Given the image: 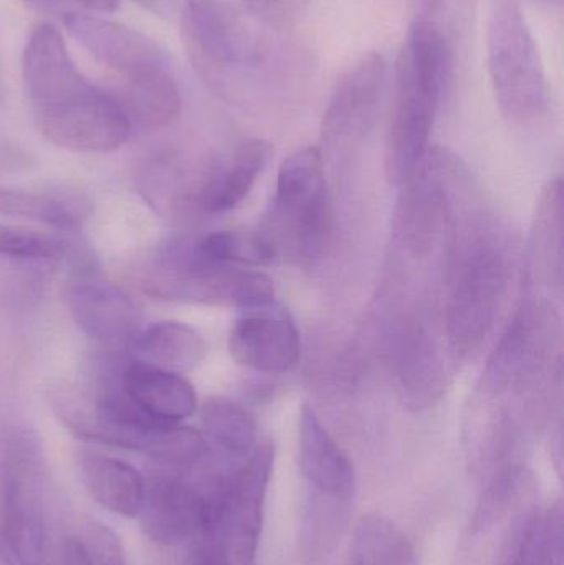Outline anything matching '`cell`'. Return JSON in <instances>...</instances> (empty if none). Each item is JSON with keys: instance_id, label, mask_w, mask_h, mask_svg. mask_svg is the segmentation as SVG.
Instances as JSON below:
<instances>
[{"instance_id": "obj_14", "label": "cell", "mask_w": 564, "mask_h": 565, "mask_svg": "<svg viewBox=\"0 0 564 565\" xmlns=\"http://www.w3.org/2000/svg\"><path fill=\"white\" fill-rule=\"evenodd\" d=\"M49 480L3 475L0 530L19 565H62L50 531Z\"/></svg>"}, {"instance_id": "obj_6", "label": "cell", "mask_w": 564, "mask_h": 565, "mask_svg": "<svg viewBox=\"0 0 564 565\" xmlns=\"http://www.w3.org/2000/svg\"><path fill=\"white\" fill-rule=\"evenodd\" d=\"M540 514L535 478L523 465L486 484L453 565H520Z\"/></svg>"}, {"instance_id": "obj_3", "label": "cell", "mask_w": 564, "mask_h": 565, "mask_svg": "<svg viewBox=\"0 0 564 565\" xmlns=\"http://www.w3.org/2000/svg\"><path fill=\"white\" fill-rule=\"evenodd\" d=\"M450 231L444 332L450 348L467 355L480 348L496 326L512 275L510 255L487 215L453 218Z\"/></svg>"}, {"instance_id": "obj_15", "label": "cell", "mask_w": 564, "mask_h": 565, "mask_svg": "<svg viewBox=\"0 0 564 565\" xmlns=\"http://www.w3.org/2000/svg\"><path fill=\"white\" fill-rule=\"evenodd\" d=\"M272 306V305H270ZM248 309L228 335V351L235 362L267 374L291 371L300 359L297 326L281 309Z\"/></svg>"}, {"instance_id": "obj_35", "label": "cell", "mask_w": 564, "mask_h": 565, "mask_svg": "<svg viewBox=\"0 0 564 565\" xmlns=\"http://www.w3.org/2000/svg\"><path fill=\"white\" fill-rule=\"evenodd\" d=\"M76 2L92 12H115L119 7V0H76Z\"/></svg>"}, {"instance_id": "obj_22", "label": "cell", "mask_w": 564, "mask_h": 565, "mask_svg": "<svg viewBox=\"0 0 564 565\" xmlns=\"http://www.w3.org/2000/svg\"><path fill=\"white\" fill-rule=\"evenodd\" d=\"M131 348L138 361L175 374L198 367L207 354L201 332L179 321L156 322L141 329Z\"/></svg>"}, {"instance_id": "obj_13", "label": "cell", "mask_w": 564, "mask_h": 565, "mask_svg": "<svg viewBox=\"0 0 564 565\" xmlns=\"http://www.w3.org/2000/svg\"><path fill=\"white\" fill-rule=\"evenodd\" d=\"M383 55L368 52L341 75L323 119V139L340 148L361 141L373 128L386 86Z\"/></svg>"}, {"instance_id": "obj_4", "label": "cell", "mask_w": 564, "mask_h": 565, "mask_svg": "<svg viewBox=\"0 0 564 565\" xmlns=\"http://www.w3.org/2000/svg\"><path fill=\"white\" fill-rule=\"evenodd\" d=\"M146 478L142 533L159 546H179L199 536L211 521L228 478L242 463H232L209 450L194 465L158 463Z\"/></svg>"}, {"instance_id": "obj_1", "label": "cell", "mask_w": 564, "mask_h": 565, "mask_svg": "<svg viewBox=\"0 0 564 565\" xmlns=\"http://www.w3.org/2000/svg\"><path fill=\"white\" fill-rule=\"evenodd\" d=\"M22 79L36 126L46 141L68 151L105 154L123 148L131 121L115 98L79 73L52 23L30 32Z\"/></svg>"}, {"instance_id": "obj_7", "label": "cell", "mask_w": 564, "mask_h": 565, "mask_svg": "<svg viewBox=\"0 0 564 565\" xmlns=\"http://www.w3.org/2000/svg\"><path fill=\"white\" fill-rule=\"evenodd\" d=\"M142 291L168 301L257 309L274 305V282L254 268L205 260L191 247L166 250L138 275Z\"/></svg>"}, {"instance_id": "obj_19", "label": "cell", "mask_w": 564, "mask_h": 565, "mask_svg": "<svg viewBox=\"0 0 564 565\" xmlns=\"http://www.w3.org/2000/svg\"><path fill=\"white\" fill-rule=\"evenodd\" d=\"M212 166H191L179 154H162L142 166L138 174V191L155 211L174 215L184 211L201 212Z\"/></svg>"}, {"instance_id": "obj_10", "label": "cell", "mask_w": 564, "mask_h": 565, "mask_svg": "<svg viewBox=\"0 0 564 565\" xmlns=\"http://www.w3.org/2000/svg\"><path fill=\"white\" fill-rule=\"evenodd\" d=\"M272 225L277 250L288 247L308 260L323 254L333 231V214L320 149H298L281 162Z\"/></svg>"}, {"instance_id": "obj_23", "label": "cell", "mask_w": 564, "mask_h": 565, "mask_svg": "<svg viewBox=\"0 0 564 565\" xmlns=\"http://www.w3.org/2000/svg\"><path fill=\"white\" fill-rule=\"evenodd\" d=\"M109 95L121 106L131 125L135 121L146 128H166L181 116L182 96L174 72L119 82Z\"/></svg>"}, {"instance_id": "obj_38", "label": "cell", "mask_w": 564, "mask_h": 565, "mask_svg": "<svg viewBox=\"0 0 564 565\" xmlns=\"http://www.w3.org/2000/svg\"><path fill=\"white\" fill-rule=\"evenodd\" d=\"M2 500H3V468H2V461H0V513H2Z\"/></svg>"}, {"instance_id": "obj_12", "label": "cell", "mask_w": 564, "mask_h": 565, "mask_svg": "<svg viewBox=\"0 0 564 565\" xmlns=\"http://www.w3.org/2000/svg\"><path fill=\"white\" fill-rule=\"evenodd\" d=\"M63 299L79 331L102 348H131L141 331V308L115 282L79 275L66 282Z\"/></svg>"}, {"instance_id": "obj_26", "label": "cell", "mask_w": 564, "mask_h": 565, "mask_svg": "<svg viewBox=\"0 0 564 565\" xmlns=\"http://www.w3.org/2000/svg\"><path fill=\"white\" fill-rule=\"evenodd\" d=\"M348 565H421L413 543L381 514L361 518L354 527Z\"/></svg>"}, {"instance_id": "obj_28", "label": "cell", "mask_w": 564, "mask_h": 565, "mask_svg": "<svg viewBox=\"0 0 564 565\" xmlns=\"http://www.w3.org/2000/svg\"><path fill=\"white\" fill-rule=\"evenodd\" d=\"M70 242L35 228L0 225V255L10 260L52 262L65 257Z\"/></svg>"}, {"instance_id": "obj_27", "label": "cell", "mask_w": 564, "mask_h": 565, "mask_svg": "<svg viewBox=\"0 0 564 565\" xmlns=\"http://www.w3.org/2000/svg\"><path fill=\"white\" fill-rule=\"evenodd\" d=\"M194 248L205 260L241 268L267 267L277 254L267 235L248 231L212 232L195 242Z\"/></svg>"}, {"instance_id": "obj_9", "label": "cell", "mask_w": 564, "mask_h": 565, "mask_svg": "<svg viewBox=\"0 0 564 565\" xmlns=\"http://www.w3.org/2000/svg\"><path fill=\"white\" fill-rule=\"evenodd\" d=\"M182 22L195 68L219 89L234 73L260 68L270 58L262 22L225 0H185Z\"/></svg>"}, {"instance_id": "obj_24", "label": "cell", "mask_w": 564, "mask_h": 565, "mask_svg": "<svg viewBox=\"0 0 564 565\" xmlns=\"http://www.w3.org/2000/svg\"><path fill=\"white\" fill-rule=\"evenodd\" d=\"M92 211V201L79 192H32L0 185V215L26 218L50 227L76 228Z\"/></svg>"}, {"instance_id": "obj_29", "label": "cell", "mask_w": 564, "mask_h": 565, "mask_svg": "<svg viewBox=\"0 0 564 565\" xmlns=\"http://www.w3.org/2000/svg\"><path fill=\"white\" fill-rule=\"evenodd\" d=\"M562 501L540 513L520 565H564Z\"/></svg>"}, {"instance_id": "obj_36", "label": "cell", "mask_w": 564, "mask_h": 565, "mask_svg": "<svg viewBox=\"0 0 564 565\" xmlns=\"http://www.w3.org/2000/svg\"><path fill=\"white\" fill-rule=\"evenodd\" d=\"M0 565H19L12 550L7 544L6 537H3L2 530H0Z\"/></svg>"}, {"instance_id": "obj_16", "label": "cell", "mask_w": 564, "mask_h": 565, "mask_svg": "<svg viewBox=\"0 0 564 565\" xmlns=\"http://www.w3.org/2000/svg\"><path fill=\"white\" fill-rule=\"evenodd\" d=\"M119 392L132 407L155 420L182 424L198 412V394L188 379L138 359L123 365Z\"/></svg>"}, {"instance_id": "obj_31", "label": "cell", "mask_w": 564, "mask_h": 565, "mask_svg": "<svg viewBox=\"0 0 564 565\" xmlns=\"http://www.w3.org/2000/svg\"><path fill=\"white\" fill-rule=\"evenodd\" d=\"M242 3L258 22L285 26L307 10L310 0H242Z\"/></svg>"}, {"instance_id": "obj_8", "label": "cell", "mask_w": 564, "mask_h": 565, "mask_svg": "<svg viewBox=\"0 0 564 565\" xmlns=\"http://www.w3.org/2000/svg\"><path fill=\"white\" fill-rule=\"evenodd\" d=\"M487 62L503 115L525 121L545 109V68L520 0H493L487 25Z\"/></svg>"}, {"instance_id": "obj_21", "label": "cell", "mask_w": 564, "mask_h": 565, "mask_svg": "<svg viewBox=\"0 0 564 565\" xmlns=\"http://www.w3.org/2000/svg\"><path fill=\"white\" fill-rule=\"evenodd\" d=\"M272 148L260 139H248L232 152L225 162H214L207 189L201 202V212L224 214L238 207L251 194L258 175L270 161Z\"/></svg>"}, {"instance_id": "obj_5", "label": "cell", "mask_w": 564, "mask_h": 565, "mask_svg": "<svg viewBox=\"0 0 564 565\" xmlns=\"http://www.w3.org/2000/svg\"><path fill=\"white\" fill-rule=\"evenodd\" d=\"M60 418L75 437L136 451L156 463L194 465L207 457L201 431L155 420L132 407L121 392H106L88 405L63 404Z\"/></svg>"}, {"instance_id": "obj_33", "label": "cell", "mask_w": 564, "mask_h": 565, "mask_svg": "<svg viewBox=\"0 0 564 565\" xmlns=\"http://www.w3.org/2000/svg\"><path fill=\"white\" fill-rule=\"evenodd\" d=\"M60 563L62 565H88L72 534L63 541L62 547H60Z\"/></svg>"}, {"instance_id": "obj_37", "label": "cell", "mask_w": 564, "mask_h": 565, "mask_svg": "<svg viewBox=\"0 0 564 565\" xmlns=\"http://www.w3.org/2000/svg\"><path fill=\"white\" fill-rule=\"evenodd\" d=\"M26 2L33 3V6H53V3L60 2V0H26Z\"/></svg>"}, {"instance_id": "obj_2", "label": "cell", "mask_w": 564, "mask_h": 565, "mask_svg": "<svg viewBox=\"0 0 564 565\" xmlns=\"http://www.w3.org/2000/svg\"><path fill=\"white\" fill-rule=\"evenodd\" d=\"M453 72V49L439 25L411 23L396 63V95L386 138V175L404 185L419 172Z\"/></svg>"}, {"instance_id": "obj_30", "label": "cell", "mask_w": 564, "mask_h": 565, "mask_svg": "<svg viewBox=\"0 0 564 565\" xmlns=\"http://www.w3.org/2000/svg\"><path fill=\"white\" fill-rule=\"evenodd\" d=\"M72 536L88 565H126L121 540L102 521L83 520Z\"/></svg>"}, {"instance_id": "obj_18", "label": "cell", "mask_w": 564, "mask_h": 565, "mask_svg": "<svg viewBox=\"0 0 564 565\" xmlns=\"http://www.w3.org/2000/svg\"><path fill=\"white\" fill-rule=\"evenodd\" d=\"M397 348V374L403 398L414 411H424L443 397L446 364L439 342L426 321H411Z\"/></svg>"}, {"instance_id": "obj_25", "label": "cell", "mask_w": 564, "mask_h": 565, "mask_svg": "<svg viewBox=\"0 0 564 565\" xmlns=\"http://www.w3.org/2000/svg\"><path fill=\"white\" fill-rule=\"evenodd\" d=\"M202 437L219 457L242 463L257 447V427L245 408L224 397H212L201 408Z\"/></svg>"}, {"instance_id": "obj_32", "label": "cell", "mask_w": 564, "mask_h": 565, "mask_svg": "<svg viewBox=\"0 0 564 565\" xmlns=\"http://www.w3.org/2000/svg\"><path fill=\"white\" fill-rule=\"evenodd\" d=\"M188 565H228L227 561L204 540L199 541L198 546L192 550Z\"/></svg>"}, {"instance_id": "obj_11", "label": "cell", "mask_w": 564, "mask_h": 565, "mask_svg": "<svg viewBox=\"0 0 564 565\" xmlns=\"http://www.w3.org/2000/svg\"><path fill=\"white\" fill-rule=\"evenodd\" d=\"M63 22L96 62L115 73L118 82L174 72L162 46L131 26L83 12L66 13Z\"/></svg>"}, {"instance_id": "obj_34", "label": "cell", "mask_w": 564, "mask_h": 565, "mask_svg": "<svg viewBox=\"0 0 564 565\" xmlns=\"http://www.w3.org/2000/svg\"><path fill=\"white\" fill-rule=\"evenodd\" d=\"M141 9L155 13V15L164 17L171 12L172 0H135Z\"/></svg>"}, {"instance_id": "obj_20", "label": "cell", "mask_w": 564, "mask_h": 565, "mask_svg": "<svg viewBox=\"0 0 564 565\" xmlns=\"http://www.w3.org/2000/svg\"><path fill=\"white\" fill-rule=\"evenodd\" d=\"M76 465L83 487L99 507L126 520H138L145 501V475L126 461L89 450L79 451Z\"/></svg>"}, {"instance_id": "obj_17", "label": "cell", "mask_w": 564, "mask_h": 565, "mask_svg": "<svg viewBox=\"0 0 564 565\" xmlns=\"http://www.w3.org/2000/svg\"><path fill=\"white\" fill-rule=\"evenodd\" d=\"M298 458L305 490L333 497L357 498V473L350 457L321 424L313 408L305 405L298 430Z\"/></svg>"}]
</instances>
